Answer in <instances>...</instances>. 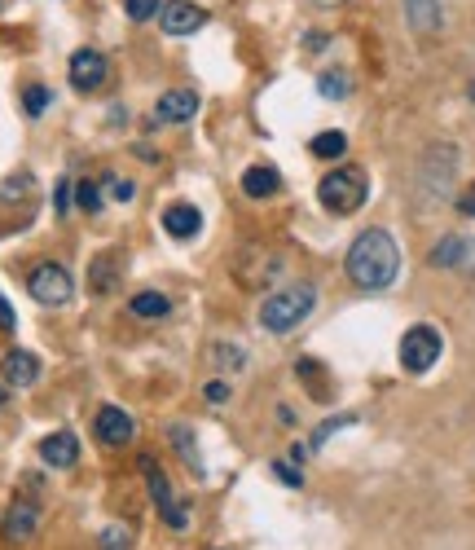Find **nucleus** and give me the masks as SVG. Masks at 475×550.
I'll use <instances>...</instances> for the list:
<instances>
[{"instance_id": "obj_32", "label": "nucleus", "mask_w": 475, "mask_h": 550, "mask_svg": "<svg viewBox=\"0 0 475 550\" xmlns=\"http://www.w3.org/2000/svg\"><path fill=\"white\" fill-rule=\"evenodd\" d=\"M71 198H75L71 181H58V190H53V207H58V212H71Z\"/></svg>"}, {"instance_id": "obj_27", "label": "nucleus", "mask_w": 475, "mask_h": 550, "mask_svg": "<svg viewBox=\"0 0 475 550\" xmlns=\"http://www.w3.org/2000/svg\"><path fill=\"white\" fill-rule=\"evenodd\" d=\"M124 14L132 22H150L154 14H159V0H124Z\"/></svg>"}, {"instance_id": "obj_12", "label": "nucleus", "mask_w": 475, "mask_h": 550, "mask_svg": "<svg viewBox=\"0 0 475 550\" xmlns=\"http://www.w3.org/2000/svg\"><path fill=\"white\" fill-rule=\"evenodd\" d=\"M40 458L49 462V467H75V458H80V440H75V432H53L40 440Z\"/></svg>"}, {"instance_id": "obj_19", "label": "nucleus", "mask_w": 475, "mask_h": 550, "mask_svg": "<svg viewBox=\"0 0 475 550\" xmlns=\"http://www.w3.org/2000/svg\"><path fill=\"white\" fill-rule=\"evenodd\" d=\"M128 313L141 317V322H159V317L172 313V304H168V295H159V291H141V295H132Z\"/></svg>"}, {"instance_id": "obj_26", "label": "nucleus", "mask_w": 475, "mask_h": 550, "mask_svg": "<svg viewBox=\"0 0 475 550\" xmlns=\"http://www.w3.org/2000/svg\"><path fill=\"white\" fill-rule=\"evenodd\" d=\"M49 97H53V93H49V88H44V84H31L27 93H22V110H27L31 119H40L44 110H49Z\"/></svg>"}, {"instance_id": "obj_38", "label": "nucleus", "mask_w": 475, "mask_h": 550, "mask_svg": "<svg viewBox=\"0 0 475 550\" xmlns=\"http://www.w3.org/2000/svg\"><path fill=\"white\" fill-rule=\"evenodd\" d=\"M317 5H344V0H317Z\"/></svg>"}, {"instance_id": "obj_4", "label": "nucleus", "mask_w": 475, "mask_h": 550, "mask_svg": "<svg viewBox=\"0 0 475 550\" xmlns=\"http://www.w3.org/2000/svg\"><path fill=\"white\" fill-rule=\"evenodd\" d=\"M27 291H31V300L36 304L58 308V304H71L75 282H71V273H66L62 264H36V269L27 273Z\"/></svg>"}, {"instance_id": "obj_11", "label": "nucleus", "mask_w": 475, "mask_h": 550, "mask_svg": "<svg viewBox=\"0 0 475 550\" xmlns=\"http://www.w3.org/2000/svg\"><path fill=\"white\" fill-rule=\"evenodd\" d=\"M154 115H159L163 124H190L198 115V93H190V88H172V93L159 97V110H154Z\"/></svg>"}, {"instance_id": "obj_21", "label": "nucleus", "mask_w": 475, "mask_h": 550, "mask_svg": "<svg viewBox=\"0 0 475 550\" xmlns=\"http://www.w3.org/2000/svg\"><path fill=\"white\" fill-rule=\"evenodd\" d=\"M317 93L330 97V102H344V97L352 93V75L339 71V66H330V71L317 75Z\"/></svg>"}, {"instance_id": "obj_20", "label": "nucleus", "mask_w": 475, "mask_h": 550, "mask_svg": "<svg viewBox=\"0 0 475 550\" xmlns=\"http://www.w3.org/2000/svg\"><path fill=\"white\" fill-rule=\"evenodd\" d=\"M168 440L176 445V454L185 458V467H190L194 476H203V454H198V445H194V432H190V427H185V423H176L172 432H168Z\"/></svg>"}, {"instance_id": "obj_29", "label": "nucleus", "mask_w": 475, "mask_h": 550, "mask_svg": "<svg viewBox=\"0 0 475 550\" xmlns=\"http://www.w3.org/2000/svg\"><path fill=\"white\" fill-rule=\"evenodd\" d=\"M106 190L110 198H119V203H132V194H137V185L124 181V176H106Z\"/></svg>"}, {"instance_id": "obj_25", "label": "nucleus", "mask_w": 475, "mask_h": 550, "mask_svg": "<svg viewBox=\"0 0 475 550\" xmlns=\"http://www.w3.org/2000/svg\"><path fill=\"white\" fill-rule=\"evenodd\" d=\"M212 361H216V370H242V366H247V352L234 348V344H216Z\"/></svg>"}, {"instance_id": "obj_39", "label": "nucleus", "mask_w": 475, "mask_h": 550, "mask_svg": "<svg viewBox=\"0 0 475 550\" xmlns=\"http://www.w3.org/2000/svg\"><path fill=\"white\" fill-rule=\"evenodd\" d=\"M471 102H475V80H471Z\"/></svg>"}, {"instance_id": "obj_28", "label": "nucleus", "mask_w": 475, "mask_h": 550, "mask_svg": "<svg viewBox=\"0 0 475 550\" xmlns=\"http://www.w3.org/2000/svg\"><path fill=\"white\" fill-rule=\"evenodd\" d=\"M352 423H357V418H352V414H344V418H330V423H326V427H317V436H313V449H322V445H326V440H330V436H335V432H339V427H352Z\"/></svg>"}, {"instance_id": "obj_22", "label": "nucleus", "mask_w": 475, "mask_h": 550, "mask_svg": "<svg viewBox=\"0 0 475 550\" xmlns=\"http://www.w3.org/2000/svg\"><path fill=\"white\" fill-rule=\"evenodd\" d=\"M344 150H348V137H344V132H335V128L317 132V137H313V154H317V159H339Z\"/></svg>"}, {"instance_id": "obj_35", "label": "nucleus", "mask_w": 475, "mask_h": 550, "mask_svg": "<svg viewBox=\"0 0 475 550\" xmlns=\"http://www.w3.org/2000/svg\"><path fill=\"white\" fill-rule=\"evenodd\" d=\"M326 44H330V36H326V31H308V40H304V49H326Z\"/></svg>"}, {"instance_id": "obj_17", "label": "nucleus", "mask_w": 475, "mask_h": 550, "mask_svg": "<svg viewBox=\"0 0 475 550\" xmlns=\"http://www.w3.org/2000/svg\"><path fill=\"white\" fill-rule=\"evenodd\" d=\"M278 185H282L278 168H264V163H256V168L242 172V190H247L251 198H269V194H278Z\"/></svg>"}, {"instance_id": "obj_24", "label": "nucleus", "mask_w": 475, "mask_h": 550, "mask_svg": "<svg viewBox=\"0 0 475 550\" xmlns=\"http://www.w3.org/2000/svg\"><path fill=\"white\" fill-rule=\"evenodd\" d=\"M97 550H132V528H124V524L102 528V537H97Z\"/></svg>"}, {"instance_id": "obj_37", "label": "nucleus", "mask_w": 475, "mask_h": 550, "mask_svg": "<svg viewBox=\"0 0 475 550\" xmlns=\"http://www.w3.org/2000/svg\"><path fill=\"white\" fill-rule=\"evenodd\" d=\"M5 401H9V392H5V388H0V410H5Z\"/></svg>"}, {"instance_id": "obj_14", "label": "nucleus", "mask_w": 475, "mask_h": 550, "mask_svg": "<svg viewBox=\"0 0 475 550\" xmlns=\"http://www.w3.org/2000/svg\"><path fill=\"white\" fill-rule=\"evenodd\" d=\"M471 256H475V242H471V238L449 234V238H440V242H436L432 264H436V269H462V264H471Z\"/></svg>"}, {"instance_id": "obj_30", "label": "nucleus", "mask_w": 475, "mask_h": 550, "mask_svg": "<svg viewBox=\"0 0 475 550\" xmlns=\"http://www.w3.org/2000/svg\"><path fill=\"white\" fill-rule=\"evenodd\" d=\"M31 185H36V181H31L27 172H18L14 181H5V185H0V198H18V194H31Z\"/></svg>"}, {"instance_id": "obj_3", "label": "nucleus", "mask_w": 475, "mask_h": 550, "mask_svg": "<svg viewBox=\"0 0 475 550\" xmlns=\"http://www.w3.org/2000/svg\"><path fill=\"white\" fill-rule=\"evenodd\" d=\"M366 194H370V181L361 168H335V172L322 176V185H317L322 207L335 216H352L361 203H366Z\"/></svg>"}, {"instance_id": "obj_16", "label": "nucleus", "mask_w": 475, "mask_h": 550, "mask_svg": "<svg viewBox=\"0 0 475 550\" xmlns=\"http://www.w3.org/2000/svg\"><path fill=\"white\" fill-rule=\"evenodd\" d=\"M119 282V256L115 251H102L93 264H88V291L93 295H110Z\"/></svg>"}, {"instance_id": "obj_33", "label": "nucleus", "mask_w": 475, "mask_h": 550, "mask_svg": "<svg viewBox=\"0 0 475 550\" xmlns=\"http://www.w3.org/2000/svg\"><path fill=\"white\" fill-rule=\"evenodd\" d=\"M273 476L286 480V484H291V489H300V471H295L291 462H273Z\"/></svg>"}, {"instance_id": "obj_23", "label": "nucleus", "mask_w": 475, "mask_h": 550, "mask_svg": "<svg viewBox=\"0 0 475 550\" xmlns=\"http://www.w3.org/2000/svg\"><path fill=\"white\" fill-rule=\"evenodd\" d=\"M75 203H80V212H102V203H106L102 185H97V181H80V185H75Z\"/></svg>"}, {"instance_id": "obj_7", "label": "nucleus", "mask_w": 475, "mask_h": 550, "mask_svg": "<svg viewBox=\"0 0 475 550\" xmlns=\"http://www.w3.org/2000/svg\"><path fill=\"white\" fill-rule=\"evenodd\" d=\"M66 71H71V84L80 88V93H97V88L110 80V62L97 49H75Z\"/></svg>"}, {"instance_id": "obj_8", "label": "nucleus", "mask_w": 475, "mask_h": 550, "mask_svg": "<svg viewBox=\"0 0 475 550\" xmlns=\"http://www.w3.org/2000/svg\"><path fill=\"white\" fill-rule=\"evenodd\" d=\"M93 432H97V440H102V445L119 449V445H128V440L137 436V423H132V414H124L119 405H102V410H97V418H93Z\"/></svg>"}, {"instance_id": "obj_6", "label": "nucleus", "mask_w": 475, "mask_h": 550, "mask_svg": "<svg viewBox=\"0 0 475 550\" xmlns=\"http://www.w3.org/2000/svg\"><path fill=\"white\" fill-rule=\"evenodd\" d=\"M141 476H146L150 498H154V506H159L163 520H168V528H190V511H185V506L176 502V493H172L168 476H163V467H159V462H154L150 454L141 458Z\"/></svg>"}, {"instance_id": "obj_9", "label": "nucleus", "mask_w": 475, "mask_h": 550, "mask_svg": "<svg viewBox=\"0 0 475 550\" xmlns=\"http://www.w3.org/2000/svg\"><path fill=\"white\" fill-rule=\"evenodd\" d=\"M159 22H163V36H194L207 22V14L194 0H168V5L159 9Z\"/></svg>"}, {"instance_id": "obj_2", "label": "nucleus", "mask_w": 475, "mask_h": 550, "mask_svg": "<svg viewBox=\"0 0 475 550\" xmlns=\"http://www.w3.org/2000/svg\"><path fill=\"white\" fill-rule=\"evenodd\" d=\"M313 304H317L313 282H291L260 304V326L269 330V335H286V330H295L308 313H313Z\"/></svg>"}, {"instance_id": "obj_15", "label": "nucleus", "mask_w": 475, "mask_h": 550, "mask_svg": "<svg viewBox=\"0 0 475 550\" xmlns=\"http://www.w3.org/2000/svg\"><path fill=\"white\" fill-rule=\"evenodd\" d=\"M36 524H40V511L31 502H14L5 515V537L9 542H31L36 537Z\"/></svg>"}, {"instance_id": "obj_31", "label": "nucleus", "mask_w": 475, "mask_h": 550, "mask_svg": "<svg viewBox=\"0 0 475 550\" xmlns=\"http://www.w3.org/2000/svg\"><path fill=\"white\" fill-rule=\"evenodd\" d=\"M203 392H207V401H212V405H225V401H229V383H225V379L203 383Z\"/></svg>"}, {"instance_id": "obj_36", "label": "nucleus", "mask_w": 475, "mask_h": 550, "mask_svg": "<svg viewBox=\"0 0 475 550\" xmlns=\"http://www.w3.org/2000/svg\"><path fill=\"white\" fill-rule=\"evenodd\" d=\"M0 330H14V308L5 304V295H0Z\"/></svg>"}, {"instance_id": "obj_10", "label": "nucleus", "mask_w": 475, "mask_h": 550, "mask_svg": "<svg viewBox=\"0 0 475 550\" xmlns=\"http://www.w3.org/2000/svg\"><path fill=\"white\" fill-rule=\"evenodd\" d=\"M0 379L9 383V388H31V383L40 379V357L27 348H14L5 352V361H0Z\"/></svg>"}, {"instance_id": "obj_1", "label": "nucleus", "mask_w": 475, "mask_h": 550, "mask_svg": "<svg viewBox=\"0 0 475 550\" xmlns=\"http://www.w3.org/2000/svg\"><path fill=\"white\" fill-rule=\"evenodd\" d=\"M401 273V247L388 229H366L357 234V242L348 247V278L361 291H388Z\"/></svg>"}, {"instance_id": "obj_34", "label": "nucleus", "mask_w": 475, "mask_h": 550, "mask_svg": "<svg viewBox=\"0 0 475 550\" xmlns=\"http://www.w3.org/2000/svg\"><path fill=\"white\" fill-rule=\"evenodd\" d=\"M458 212L462 216H475V185H467V190L458 194Z\"/></svg>"}, {"instance_id": "obj_13", "label": "nucleus", "mask_w": 475, "mask_h": 550, "mask_svg": "<svg viewBox=\"0 0 475 550\" xmlns=\"http://www.w3.org/2000/svg\"><path fill=\"white\" fill-rule=\"evenodd\" d=\"M198 229H203V212L198 207H190V203H172L168 212H163V234L168 238H194Z\"/></svg>"}, {"instance_id": "obj_18", "label": "nucleus", "mask_w": 475, "mask_h": 550, "mask_svg": "<svg viewBox=\"0 0 475 550\" xmlns=\"http://www.w3.org/2000/svg\"><path fill=\"white\" fill-rule=\"evenodd\" d=\"M405 18H410L414 31L432 36V31L440 27V0H405Z\"/></svg>"}, {"instance_id": "obj_5", "label": "nucleus", "mask_w": 475, "mask_h": 550, "mask_svg": "<svg viewBox=\"0 0 475 550\" xmlns=\"http://www.w3.org/2000/svg\"><path fill=\"white\" fill-rule=\"evenodd\" d=\"M440 330L436 326H410L401 339V366L410 374H427L440 361Z\"/></svg>"}]
</instances>
